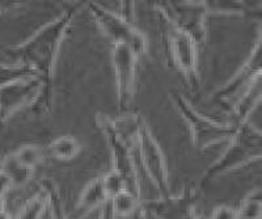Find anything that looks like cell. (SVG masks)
Wrapping results in <instances>:
<instances>
[{"label":"cell","instance_id":"obj_1","mask_svg":"<svg viewBox=\"0 0 262 219\" xmlns=\"http://www.w3.org/2000/svg\"><path fill=\"white\" fill-rule=\"evenodd\" d=\"M85 3H75L58 17L53 18L37 29L24 42L6 49L4 54L12 63L29 67L42 79L49 95L53 96L54 71L63 39L72 21Z\"/></svg>","mask_w":262,"mask_h":219},{"label":"cell","instance_id":"obj_2","mask_svg":"<svg viewBox=\"0 0 262 219\" xmlns=\"http://www.w3.org/2000/svg\"><path fill=\"white\" fill-rule=\"evenodd\" d=\"M262 156V133L250 121L238 125L228 146L221 158H217L201 177L198 188L203 190L219 176L244 168L248 164L261 159Z\"/></svg>","mask_w":262,"mask_h":219},{"label":"cell","instance_id":"obj_3","mask_svg":"<svg viewBox=\"0 0 262 219\" xmlns=\"http://www.w3.org/2000/svg\"><path fill=\"white\" fill-rule=\"evenodd\" d=\"M170 100L177 111L185 121L189 132H190V141L195 150L200 152L207 148L214 147L219 143L228 142L235 134L237 126L231 122H221L206 117L196 111L184 95L177 91H170Z\"/></svg>","mask_w":262,"mask_h":219},{"label":"cell","instance_id":"obj_4","mask_svg":"<svg viewBox=\"0 0 262 219\" xmlns=\"http://www.w3.org/2000/svg\"><path fill=\"white\" fill-rule=\"evenodd\" d=\"M159 18V17H158ZM161 42L167 55V62L174 71L184 79L186 88L191 93L198 92L201 87L200 64H198V50L193 39L172 25L159 18Z\"/></svg>","mask_w":262,"mask_h":219},{"label":"cell","instance_id":"obj_5","mask_svg":"<svg viewBox=\"0 0 262 219\" xmlns=\"http://www.w3.org/2000/svg\"><path fill=\"white\" fill-rule=\"evenodd\" d=\"M53 96L46 91L41 78H28L0 88V125L6 123L17 112L25 108L37 114H49Z\"/></svg>","mask_w":262,"mask_h":219},{"label":"cell","instance_id":"obj_6","mask_svg":"<svg viewBox=\"0 0 262 219\" xmlns=\"http://www.w3.org/2000/svg\"><path fill=\"white\" fill-rule=\"evenodd\" d=\"M159 18L174 29L193 39L198 48L207 41V17L209 11L206 2H158L154 4Z\"/></svg>","mask_w":262,"mask_h":219},{"label":"cell","instance_id":"obj_7","mask_svg":"<svg viewBox=\"0 0 262 219\" xmlns=\"http://www.w3.org/2000/svg\"><path fill=\"white\" fill-rule=\"evenodd\" d=\"M96 122L104 133L109 147H111L112 163H113L112 169H114L119 176L122 177L123 183H125V189L140 198L142 190H140L139 169L137 167L134 152H133L135 148L137 137L128 138L117 132L112 126L111 121H109V114L106 113H98L96 116Z\"/></svg>","mask_w":262,"mask_h":219},{"label":"cell","instance_id":"obj_8","mask_svg":"<svg viewBox=\"0 0 262 219\" xmlns=\"http://www.w3.org/2000/svg\"><path fill=\"white\" fill-rule=\"evenodd\" d=\"M85 7L97 27L107 38L113 41L114 45L126 46L138 58L148 51V38L134 24L126 21L125 18L117 15L111 8L97 2H88L85 3Z\"/></svg>","mask_w":262,"mask_h":219},{"label":"cell","instance_id":"obj_9","mask_svg":"<svg viewBox=\"0 0 262 219\" xmlns=\"http://www.w3.org/2000/svg\"><path fill=\"white\" fill-rule=\"evenodd\" d=\"M262 79V37L258 34L256 43L252 48L244 63L238 67L237 71L231 76V79L217 88L212 95V100L216 105L228 113L232 105L242 97L256 81Z\"/></svg>","mask_w":262,"mask_h":219},{"label":"cell","instance_id":"obj_10","mask_svg":"<svg viewBox=\"0 0 262 219\" xmlns=\"http://www.w3.org/2000/svg\"><path fill=\"white\" fill-rule=\"evenodd\" d=\"M135 147L139 152V162L142 168L149 177L154 186L160 195L170 194L169 173H168L165 158L143 117L140 120L135 139Z\"/></svg>","mask_w":262,"mask_h":219},{"label":"cell","instance_id":"obj_11","mask_svg":"<svg viewBox=\"0 0 262 219\" xmlns=\"http://www.w3.org/2000/svg\"><path fill=\"white\" fill-rule=\"evenodd\" d=\"M201 192L198 186H186L180 194L160 195L140 202V209L156 219H202L196 211Z\"/></svg>","mask_w":262,"mask_h":219},{"label":"cell","instance_id":"obj_12","mask_svg":"<svg viewBox=\"0 0 262 219\" xmlns=\"http://www.w3.org/2000/svg\"><path fill=\"white\" fill-rule=\"evenodd\" d=\"M139 58L128 48L114 45L112 63L116 75L117 109L118 114L130 113L137 92V66Z\"/></svg>","mask_w":262,"mask_h":219},{"label":"cell","instance_id":"obj_13","mask_svg":"<svg viewBox=\"0 0 262 219\" xmlns=\"http://www.w3.org/2000/svg\"><path fill=\"white\" fill-rule=\"evenodd\" d=\"M106 193L102 186L101 176L91 181L88 185L83 189V192L79 195V200L76 202L75 210L72 216L69 219H84L90 213H92L95 209L102 206L105 202H107Z\"/></svg>","mask_w":262,"mask_h":219},{"label":"cell","instance_id":"obj_14","mask_svg":"<svg viewBox=\"0 0 262 219\" xmlns=\"http://www.w3.org/2000/svg\"><path fill=\"white\" fill-rule=\"evenodd\" d=\"M262 96V79L256 81L242 97H238L237 101L232 105V108L228 111L231 121L229 122L238 126L242 123L249 121L250 114L256 111L257 106L261 102Z\"/></svg>","mask_w":262,"mask_h":219},{"label":"cell","instance_id":"obj_15","mask_svg":"<svg viewBox=\"0 0 262 219\" xmlns=\"http://www.w3.org/2000/svg\"><path fill=\"white\" fill-rule=\"evenodd\" d=\"M81 144L72 135H59L49 143L48 152L54 159L60 162H69L80 154Z\"/></svg>","mask_w":262,"mask_h":219},{"label":"cell","instance_id":"obj_16","mask_svg":"<svg viewBox=\"0 0 262 219\" xmlns=\"http://www.w3.org/2000/svg\"><path fill=\"white\" fill-rule=\"evenodd\" d=\"M0 169L9 174L13 188H21V186L27 185L32 180L33 172H34V169L27 168L24 165L18 164L13 154H8L4 156L0 162Z\"/></svg>","mask_w":262,"mask_h":219},{"label":"cell","instance_id":"obj_17","mask_svg":"<svg viewBox=\"0 0 262 219\" xmlns=\"http://www.w3.org/2000/svg\"><path fill=\"white\" fill-rule=\"evenodd\" d=\"M112 210H113L114 215L117 218H126V216H131L137 214L139 210L140 202L142 198L137 197L128 190H122V192L117 194L111 200Z\"/></svg>","mask_w":262,"mask_h":219},{"label":"cell","instance_id":"obj_18","mask_svg":"<svg viewBox=\"0 0 262 219\" xmlns=\"http://www.w3.org/2000/svg\"><path fill=\"white\" fill-rule=\"evenodd\" d=\"M48 213V195L42 188L21 207L16 219H43Z\"/></svg>","mask_w":262,"mask_h":219},{"label":"cell","instance_id":"obj_19","mask_svg":"<svg viewBox=\"0 0 262 219\" xmlns=\"http://www.w3.org/2000/svg\"><path fill=\"white\" fill-rule=\"evenodd\" d=\"M254 3L248 2H233V0H217V2H206L209 15L217 13V15H237L244 16L253 11Z\"/></svg>","mask_w":262,"mask_h":219},{"label":"cell","instance_id":"obj_20","mask_svg":"<svg viewBox=\"0 0 262 219\" xmlns=\"http://www.w3.org/2000/svg\"><path fill=\"white\" fill-rule=\"evenodd\" d=\"M34 76L38 75L32 69L24 66V64L12 63V62L2 63L0 62V88L12 84V83H16V81L24 80V79L34 78Z\"/></svg>","mask_w":262,"mask_h":219},{"label":"cell","instance_id":"obj_21","mask_svg":"<svg viewBox=\"0 0 262 219\" xmlns=\"http://www.w3.org/2000/svg\"><path fill=\"white\" fill-rule=\"evenodd\" d=\"M238 219H261L262 218V190L261 188H254L250 190L240 206L237 207Z\"/></svg>","mask_w":262,"mask_h":219},{"label":"cell","instance_id":"obj_22","mask_svg":"<svg viewBox=\"0 0 262 219\" xmlns=\"http://www.w3.org/2000/svg\"><path fill=\"white\" fill-rule=\"evenodd\" d=\"M39 188L46 192L48 195V213L51 219H69L63 210V202L60 198L59 190L57 185L49 179H45L39 183Z\"/></svg>","mask_w":262,"mask_h":219},{"label":"cell","instance_id":"obj_23","mask_svg":"<svg viewBox=\"0 0 262 219\" xmlns=\"http://www.w3.org/2000/svg\"><path fill=\"white\" fill-rule=\"evenodd\" d=\"M12 154L18 164L32 169L36 168L45 159V150L37 144H24Z\"/></svg>","mask_w":262,"mask_h":219},{"label":"cell","instance_id":"obj_24","mask_svg":"<svg viewBox=\"0 0 262 219\" xmlns=\"http://www.w3.org/2000/svg\"><path fill=\"white\" fill-rule=\"evenodd\" d=\"M101 181L109 201H111L113 197H116L117 194H119L122 190H126L125 183H123L122 177L119 176L114 169H111L107 173H105L104 176H101Z\"/></svg>","mask_w":262,"mask_h":219},{"label":"cell","instance_id":"obj_25","mask_svg":"<svg viewBox=\"0 0 262 219\" xmlns=\"http://www.w3.org/2000/svg\"><path fill=\"white\" fill-rule=\"evenodd\" d=\"M209 219H238L237 209L229 205H219L212 210Z\"/></svg>","mask_w":262,"mask_h":219},{"label":"cell","instance_id":"obj_26","mask_svg":"<svg viewBox=\"0 0 262 219\" xmlns=\"http://www.w3.org/2000/svg\"><path fill=\"white\" fill-rule=\"evenodd\" d=\"M12 188L13 184L9 174L0 169V195H6Z\"/></svg>","mask_w":262,"mask_h":219},{"label":"cell","instance_id":"obj_27","mask_svg":"<svg viewBox=\"0 0 262 219\" xmlns=\"http://www.w3.org/2000/svg\"><path fill=\"white\" fill-rule=\"evenodd\" d=\"M23 3H13V2H0V15L9 13L12 11H18L23 8Z\"/></svg>","mask_w":262,"mask_h":219},{"label":"cell","instance_id":"obj_28","mask_svg":"<svg viewBox=\"0 0 262 219\" xmlns=\"http://www.w3.org/2000/svg\"><path fill=\"white\" fill-rule=\"evenodd\" d=\"M100 219H117V216L114 215L113 210H112V205L109 201L105 202V204L102 205Z\"/></svg>","mask_w":262,"mask_h":219},{"label":"cell","instance_id":"obj_29","mask_svg":"<svg viewBox=\"0 0 262 219\" xmlns=\"http://www.w3.org/2000/svg\"><path fill=\"white\" fill-rule=\"evenodd\" d=\"M4 210H7V201L4 195H0V213Z\"/></svg>","mask_w":262,"mask_h":219},{"label":"cell","instance_id":"obj_30","mask_svg":"<svg viewBox=\"0 0 262 219\" xmlns=\"http://www.w3.org/2000/svg\"><path fill=\"white\" fill-rule=\"evenodd\" d=\"M0 219H13L12 215L8 213V210H4L0 213Z\"/></svg>","mask_w":262,"mask_h":219},{"label":"cell","instance_id":"obj_31","mask_svg":"<svg viewBox=\"0 0 262 219\" xmlns=\"http://www.w3.org/2000/svg\"><path fill=\"white\" fill-rule=\"evenodd\" d=\"M139 214L142 215V218H143V219H156V218H154V216H151V215H147V214L144 213L142 209H140V207H139Z\"/></svg>","mask_w":262,"mask_h":219},{"label":"cell","instance_id":"obj_32","mask_svg":"<svg viewBox=\"0 0 262 219\" xmlns=\"http://www.w3.org/2000/svg\"><path fill=\"white\" fill-rule=\"evenodd\" d=\"M137 219H143L142 218V215L139 214V211H137Z\"/></svg>","mask_w":262,"mask_h":219}]
</instances>
